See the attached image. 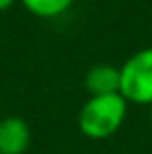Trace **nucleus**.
Masks as SVG:
<instances>
[{
  "label": "nucleus",
  "instance_id": "f257e3e1",
  "mask_svg": "<svg viewBox=\"0 0 152 154\" xmlns=\"http://www.w3.org/2000/svg\"><path fill=\"white\" fill-rule=\"evenodd\" d=\"M127 106L129 102L121 94L90 96L77 115V127L81 135L88 140H106L115 135L125 123Z\"/></svg>",
  "mask_w": 152,
  "mask_h": 154
},
{
  "label": "nucleus",
  "instance_id": "f03ea898",
  "mask_svg": "<svg viewBox=\"0 0 152 154\" xmlns=\"http://www.w3.org/2000/svg\"><path fill=\"white\" fill-rule=\"evenodd\" d=\"M121 85L119 94L129 104H152V46L133 52L119 67Z\"/></svg>",
  "mask_w": 152,
  "mask_h": 154
},
{
  "label": "nucleus",
  "instance_id": "7ed1b4c3",
  "mask_svg": "<svg viewBox=\"0 0 152 154\" xmlns=\"http://www.w3.org/2000/svg\"><path fill=\"white\" fill-rule=\"evenodd\" d=\"M31 144V127L23 117L8 115L0 121V154H25Z\"/></svg>",
  "mask_w": 152,
  "mask_h": 154
},
{
  "label": "nucleus",
  "instance_id": "20e7f679",
  "mask_svg": "<svg viewBox=\"0 0 152 154\" xmlns=\"http://www.w3.org/2000/svg\"><path fill=\"white\" fill-rule=\"evenodd\" d=\"M83 85L90 96L119 94V85H121L119 67H115L110 63H98V65L90 67V71L85 73V79H83Z\"/></svg>",
  "mask_w": 152,
  "mask_h": 154
},
{
  "label": "nucleus",
  "instance_id": "39448f33",
  "mask_svg": "<svg viewBox=\"0 0 152 154\" xmlns=\"http://www.w3.org/2000/svg\"><path fill=\"white\" fill-rule=\"evenodd\" d=\"M75 0H21V4L27 11L40 19H54L69 11Z\"/></svg>",
  "mask_w": 152,
  "mask_h": 154
},
{
  "label": "nucleus",
  "instance_id": "423d86ee",
  "mask_svg": "<svg viewBox=\"0 0 152 154\" xmlns=\"http://www.w3.org/2000/svg\"><path fill=\"white\" fill-rule=\"evenodd\" d=\"M15 2H17V0H0V13H2V11H8Z\"/></svg>",
  "mask_w": 152,
  "mask_h": 154
},
{
  "label": "nucleus",
  "instance_id": "0eeeda50",
  "mask_svg": "<svg viewBox=\"0 0 152 154\" xmlns=\"http://www.w3.org/2000/svg\"><path fill=\"white\" fill-rule=\"evenodd\" d=\"M150 123H152V104H150Z\"/></svg>",
  "mask_w": 152,
  "mask_h": 154
}]
</instances>
